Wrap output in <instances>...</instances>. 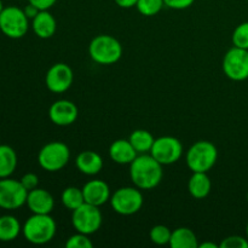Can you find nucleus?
<instances>
[{
	"instance_id": "obj_13",
	"label": "nucleus",
	"mask_w": 248,
	"mask_h": 248,
	"mask_svg": "<svg viewBox=\"0 0 248 248\" xmlns=\"http://www.w3.org/2000/svg\"><path fill=\"white\" fill-rule=\"evenodd\" d=\"M79 109L77 104L68 99H60L51 104L48 109V118L51 123L57 126H69L77 121Z\"/></svg>"
},
{
	"instance_id": "obj_35",
	"label": "nucleus",
	"mask_w": 248,
	"mask_h": 248,
	"mask_svg": "<svg viewBox=\"0 0 248 248\" xmlns=\"http://www.w3.org/2000/svg\"><path fill=\"white\" fill-rule=\"evenodd\" d=\"M199 247L200 248H218L219 247V245L215 244V242L206 241V242H202V244H199Z\"/></svg>"
},
{
	"instance_id": "obj_34",
	"label": "nucleus",
	"mask_w": 248,
	"mask_h": 248,
	"mask_svg": "<svg viewBox=\"0 0 248 248\" xmlns=\"http://www.w3.org/2000/svg\"><path fill=\"white\" fill-rule=\"evenodd\" d=\"M114 1L121 9H132L137 5L138 0H114Z\"/></svg>"
},
{
	"instance_id": "obj_18",
	"label": "nucleus",
	"mask_w": 248,
	"mask_h": 248,
	"mask_svg": "<svg viewBox=\"0 0 248 248\" xmlns=\"http://www.w3.org/2000/svg\"><path fill=\"white\" fill-rule=\"evenodd\" d=\"M137 156L138 153L128 140H116L109 147V157L115 164L130 165Z\"/></svg>"
},
{
	"instance_id": "obj_20",
	"label": "nucleus",
	"mask_w": 248,
	"mask_h": 248,
	"mask_svg": "<svg viewBox=\"0 0 248 248\" xmlns=\"http://www.w3.org/2000/svg\"><path fill=\"white\" fill-rule=\"evenodd\" d=\"M169 245L172 248H199V241L195 232L186 227L177 228L172 232Z\"/></svg>"
},
{
	"instance_id": "obj_37",
	"label": "nucleus",
	"mask_w": 248,
	"mask_h": 248,
	"mask_svg": "<svg viewBox=\"0 0 248 248\" xmlns=\"http://www.w3.org/2000/svg\"><path fill=\"white\" fill-rule=\"evenodd\" d=\"M246 237L248 239V222H247V225H246Z\"/></svg>"
},
{
	"instance_id": "obj_17",
	"label": "nucleus",
	"mask_w": 248,
	"mask_h": 248,
	"mask_svg": "<svg viewBox=\"0 0 248 248\" xmlns=\"http://www.w3.org/2000/svg\"><path fill=\"white\" fill-rule=\"evenodd\" d=\"M75 166L85 176H96L103 169V159L93 150H84L77 156Z\"/></svg>"
},
{
	"instance_id": "obj_26",
	"label": "nucleus",
	"mask_w": 248,
	"mask_h": 248,
	"mask_svg": "<svg viewBox=\"0 0 248 248\" xmlns=\"http://www.w3.org/2000/svg\"><path fill=\"white\" fill-rule=\"evenodd\" d=\"M165 6L164 0H138L137 7L138 12L143 16L152 17L159 14Z\"/></svg>"
},
{
	"instance_id": "obj_7",
	"label": "nucleus",
	"mask_w": 248,
	"mask_h": 248,
	"mask_svg": "<svg viewBox=\"0 0 248 248\" xmlns=\"http://www.w3.org/2000/svg\"><path fill=\"white\" fill-rule=\"evenodd\" d=\"M29 18L23 9L6 6L0 12V31L10 39H21L28 33Z\"/></svg>"
},
{
	"instance_id": "obj_22",
	"label": "nucleus",
	"mask_w": 248,
	"mask_h": 248,
	"mask_svg": "<svg viewBox=\"0 0 248 248\" xmlns=\"http://www.w3.org/2000/svg\"><path fill=\"white\" fill-rule=\"evenodd\" d=\"M17 162L18 157L14 148L6 144H0V179L11 177V174L16 171Z\"/></svg>"
},
{
	"instance_id": "obj_5",
	"label": "nucleus",
	"mask_w": 248,
	"mask_h": 248,
	"mask_svg": "<svg viewBox=\"0 0 248 248\" xmlns=\"http://www.w3.org/2000/svg\"><path fill=\"white\" fill-rule=\"evenodd\" d=\"M111 208L120 216H132L140 212L144 203V198L137 186H123L110 196Z\"/></svg>"
},
{
	"instance_id": "obj_3",
	"label": "nucleus",
	"mask_w": 248,
	"mask_h": 248,
	"mask_svg": "<svg viewBox=\"0 0 248 248\" xmlns=\"http://www.w3.org/2000/svg\"><path fill=\"white\" fill-rule=\"evenodd\" d=\"M90 57L101 65H111L119 62L123 56V45L114 36L99 34L94 36L89 45Z\"/></svg>"
},
{
	"instance_id": "obj_4",
	"label": "nucleus",
	"mask_w": 248,
	"mask_h": 248,
	"mask_svg": "<svg viewBox=\"0 0 248 248\" xmlns=\"http://www.w3.org/2000/svg\"><path fill=\"white\" fill-rule=\"evenodd\" d=\"M218 159V150L212 142L198 140L186 154V166L191 172H208Z\"/></svg>"
},
{
	"instance_id": "obj_14",
	"label": "nucleus",
	"mask_w": 248,
	"mask_h": 248,
	"mask_svg": "<svg viewBox=\"0 0 248 248\" xmlns=\"http://www.w3.org/2000/svg\"><path fill=\"white\" fill-rule=\"evenodd\" d=\"M26 205L31 213L51 215L55 207V199L46 189L35 188L28 191Z\"/></svg>"
},
{
	"instance_id": "obj_8",
	"label": "nucleus",
	"mask_w": 248,
	"mask_h": 248,
	"mask_svg": "<svg viewBox=\"0 0 248 248\" xmlns=\"http://www.w3.org/2000/svg\"><path fill=\"white\" fill-rule=\"evenodd\" d=\"M102 222L103 217L98 206L85 202L72 213V225L75 232H82L89 236L98 232Z\"/></svg>"
},
{
	"instance_id": "obj_2",
	"label": "nucleus",
	"mask_w": 248,
	"mask_h": 248,
	"mask_svg": "<svg viewBox=\"0 0 248 248\" xmlns=\"http://www.w3.org/2000/svg\"><path fill=\"white\" fill-rule=\"evenodd\" d=\"M57 232L56 220L50 215H33L24 222L22 234L33 245H45L52 241Z\"/></svg>"
},
{
	"instance_id": "obj_11",
	"label": "nucleus",
	"mask_w": 248,
	"mask_h": 248,
	"mask_svg": "<svg viewBox=\"0 0 248 248\" xmlns=\"http://www.w3.org/2000/svg\"><path fill=\"white\" fill-rule=\"evenodd\" d=\"M150 154L162 165L176 164L183 155V144L181 140L172 136H162V137L155 138Z\"/></svg>"
},
{
	"instance_id": "obj_29",
	"label": "nucleus",
	"mask_w": 248,
	"mask_h": 248,
	"mask_svg": "<svg viewBox=\"0 0 248 248\" xmlns=\"http://www.w3.org/2000/svg\"><path fill=\"white\" fill-rule=\"evenodd\" d=\"M220 248H248L247 237L240 236V235H232L228 236L220 242Z\"/></svg>"
},
{
	"instance_id": "obj_10",
	"label": "nucleus",
	"mask_w": 248,
	"mask_h": 248,
	"mask_svg": "<svg viewBox=\"0 0 248 248\" xmlns=\"http://www.w3.org/2000/svg\"><path fill=\"white\" fill-rule=\"evenodd\" d=\"M222 68L227 78L232 81L248 79V50L232 46L223 58Z\"/></svg>"
},
{
	"instance_id": "obj_1",
	"label": "nucleus",
	"mask_w": 248,
	"mask_h": 248,
	"mask_svg": "<svg viewBox=\"0 0 248 248\" xmlns=\"http://www.w3.org/2000/svg\"><path fill=\"white\" fill-rule=\"evenodd\" d=\"M130 178L133 186L140 190H152L164 178L162 165L150 153L138 154L130 164Z\"/></svg>"
},
{
	"instance_id": "obj_21",
	"label": "nucleus",
	"mask_w": 248,
	"mask_h": 248,
	"mask_svg": "<svg viewBox=\"0 0 248 248\" xmlns=\"http://www.w3.org/2000/svg\"><path fill=\"white\" fill-rule=\"evenodd\" d=\"M21 232L22 225L15 216L5 215L0 217V241H14L19 236Z\"/></svg>"
},
{
	"instance_id": "obj_25",
	"label": "nucleus",
	"mask_w": 248,
	"mask_h": 248,
	"mask_svg": "<svg viewBox=\"0 0 248 248\" xmlns=\"http://www.w3.org/2000/svg\"><path fill=\"white\" fill-rule=\"evenodd\" d=\"M171 235H172V232L170 230V228L162 224L153 227L149 232L150 241H152L153 244L157 245V246H165V245H169L170 240H171Z\"/></svg>"
},
{
	"instance_id": "obj_19",
	"label": "nucleus",
	"mask_w": 248,
	"mask_h": 248,
	"mask_svg": "<svg viewBox=\"0 0 248 248\" xmlns=\"http://www.w3.org/2000/svg\"><path fill=\"white\" fill-rule=\"evenodd\" d=\"M212 189V182L207 172H193L188 182V191L193 198L205 199Z\"/></svg>"
},
{
	"instance_id": "obj_24",
	"label": "nucleus",
	"mask_w": 248,
	"mask_h": 248,
	"mask_svg": "<svg viewBox=\"0 0 248 248\" xmlns=\"http://www.w3.org/2000/svg\"><path fill=\"white\" fill-rule=\"evenodd\" d=\"M61 202L67 210H70L73 212L85 203L84 193L82 189L77 188V186H68L61 194Z\"/></svg>"
},
{
	"instance_id": "obj_12",
	"label": "nucleus",
	"mask_w": 248,
	"mask_h": 248,
	"mask_svg": "<svg viewBox=\"0 0 248 248\" xmlns=\"http://www.w3.org/2000/svg\"><path fill=\"white\" fill-rule=\"evenodd\" d=\"M74 81L73 69L65 63H56L48 68L45 77V84L52 93H63L68 91Z\"/></svg>"
},
{
	"instance_id": "obj_31",
	"label": "nucleus",
	"mask_w": 248,
	"mask_h": 248,
	"mask_svg": "<svg viewBox=\"0 0 248 248\" xmlns=\"http://www.w3.org/2000/svg\"><path fill=\"white\" fill-rule=\"evenodd\" d=\"M165 6L172 10H186L195 2V0H164Z\"/></svg>"
},
{
	"instance_id": "obj_33",
	"label": "nucleus",
	"mask_w": 248,
	"mask_h": 248,
	"mask_svg": "<svg viewBox=\"0 0 248 248\" xmlns=\"http://www.w3.org/2000/svg\"><path fill=\"white\" fill-rule=\"evenodd\" d=\"M23 11H24V14H26V16L28 17L29 19H33L34 17H35L36 15L39 14V11H40V10H39L38 7L34 6V5L29 4V2H28V5H27V6L24 7Z\"/></svg>"
},
{
	"instance_id": "obj_38",
	"label": "nucleus",
	"mask_w": 248,
	"mask_h": 248,
	"mask_svg": "<svg viewBox=\"0 0 248 248\" xmlns=\"http://www.w3.org/2000/svg\"><path fill=\"white\" fill-rule=\"evenodd\" d=\"M247 202H248V193H247Z\"/></svg>"
},
{
	"instance_id": "obj_30",
	"label": "nucleus",
	"mask_w": 248,
	"mask_h": 248,
	"mask_svg": "<svg viewBox=\"0 0 248 248\" xmlns=\"http://www.w3.org/2000/svg\"><path fill=\"white\" fill-rule=\"evenodd\" d=\"M19 181H21V183L23 184V186L28 191H31V190H33V189L38 188V186H39L38 174L33 173V172L26 173L23 177H22L21 179H19Z\"/></svg>"
},
{
	"instance_id": "obj_9",
	"label": "nucleus",
	"mask_w": 248,
	"mask_h": 248,
	"mask_svg": "<svg viewBox=\"0 0 248 248\" xmlns=\"http://www.w3.org/2000/svg\"><path fill=\"white\" fill-rule=\"evenodd\" d=\"M28 190L21 181L14 178L0 179V208L7 211L18 210L26 205Z\"/></svg>"
},
{
	"instance_id": "obj_6",
	"label": "nucleus",
	"mask_w": 248,
	"mask_h": 248,
	"mask_svg": "<svg viewBox=\"0 0 248 248\" xmlns=\"http://www.w3.org/2000/svg\"><path fill=\"white\" fill-rule=\"evenodd\" d=\"M70 159V150L65 143L53 140L40 149L38 162L43 170L47 172H58L64 169Z\"/></svg>"
},
{
	"instance_id": "obj_16",
	"label": "nucleus",
	"mask_w": 248,
	"mask_h": 248,
	"mask_svg": "<svg viewBox=\"0 0 248 248\" xmlns=\"http://www.w3.org/2000/svg\"><path fill=\"white\" fill-rule=\"evenodd\" d=\"M31 28L38 38L50 39L57 31V21L48 10H41L31 19Z\"/></svg>"
},
{
	"instance_id": "obj_23",
	"label": "nucleus",
	"mask_w": 248,
	"mask_h": 248,
	"mask_svg": "<svg viewBox=\"0 0 248 248\" xmlns=\"http://www.w3.org/2000/svg\"><path fill=\"white\" fill-rule=\"evenodd\" d=\"M128 140L138 154H148L152 150L155 138L149 131L140 128V130L133 131L128 137Z\"/></svg>"
},
{
	"instance_id": "obj_15",
	"label": "nucleus",
	"mask_w": 248,
	"mask_h": 248,
	"mask_svg": "<svg viewBox=\"0 0 248 248\" xmlns=\"http://www.w3.org/2000/svg\"><path fill=\"white\" fill-rule=\"evenodd\" d=\"M82 193H84L85 202L93 206H103L104 203L110 200V188L108 184L102 179H92L89 181L82 186Z\"/></svg>"
},
{
	"instance_id": "obj_36",
	"label": "nucleus",
	"mask_w": 248,
	"mask_h": 248,
	"mask_svg": "<svg viewBox=\"0 0 248 248\" xmlns=\"http://www.w3.org/2000/svg\"><path fill=\"white\" fill-rule=\"evenodd\" d=\"M2 10H4V4H2V1L0 0V12H1Z\"/></svg>"
},
{
	"instance_id": "obj_27",
	"label": "nucleus",
	"mask_w": 248,
	"mask_h": 248,
	"mask_svg": "<svg viewBox=\"0 0 248 248\" xmlns=\"http://www.w3.org/2000/svg\"><path fill=\"white\" fill-rule=\"evenodd\" d=\"M232 45L236 47L248 50V22L240 23L234 29L232 35Z\"/></svg>"
},
{
	"instance_id": "obj_32",
	"label": "nucleus",
	"mask_w": 248,
	"mask_h": 248,
	"mask_svg": "<svg viewBox=\"0 0 248 248\" xmlns=\"http://www.w3.org/2000/svg\"><path fill=\"white\" fill-rule=\"evenodd\" d=\"M57 0H28L29 4L34 5L39 10H50L53 5L56 4Z\"/></svg>"
},
{
	"instance_id": "obj_28",
	"label": "nucleus",
	"mask_w": 248,
	"mask_h": 248,
	"mask_svg": "<svg viewBox=\"0 0 248 248\" xmlns=\"http://www.w3.org/2000/svg\"><path fill=\"white\" fill-rule=\"evenodd\" d=\"M65 247L67 248H92L93 247V244H92L89 235L77 232V234L72 235V236L67 240V242H65Z\"/></svg>"
}]
</instances>
